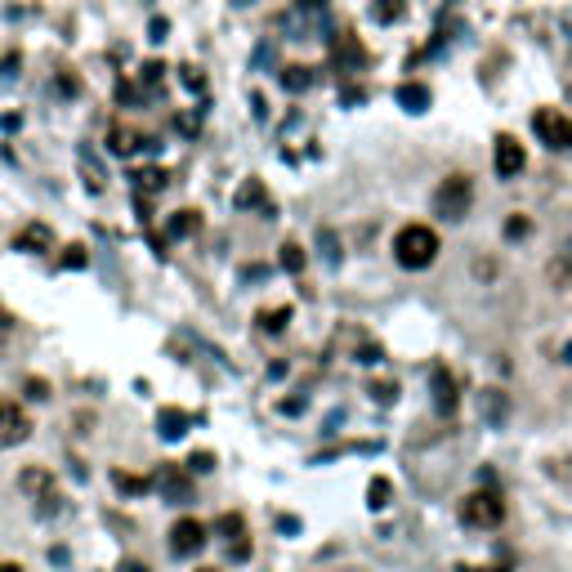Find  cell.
Returning a JSON list of instances; mask_svg holds the SVG:
<instances>
[{
	"instance_id": "1",
	"label": "cell",
	"mask_w": 572,
	"mask_h": 572,
	"mask_svg": "<svg viewBox=\"0 0 572 572\" xmlns=\"http://www.w3.org/2000/svg\"><path fill=\"white\" fill-rule=\"evenodd\" d=\"M394 260L403 264V269H429V264L438 260V233L429 224H407L403 233L394 237Z\"/></svg>"
},
{
	"instance_id": "2",
	"label": "cell",
	"mask_w": 572,
	"mask_h": 572,
	"mask_svg": "<svg viewBox=\"0 0 572 572\" xmlns=\"http://www.w3.org/2000/svg\"><path fill=\"white\" fill-rule=\"evenodd\" d=\"M474 202V184L470 175H447L443 184L434 188V215L447 219V224H456V219H465V211H470Z\"/></svg>"
},
{
	"instance_id": "3",
	"label": "cell",
	"mask_w": 572,
	"mask_h": 572,
	"mask_svg": "<svg viewBox=\"0 0 572 572\" xmlns=\"http://www.w3.org/2000/svg\"><path fill=\"white\" fill-rule=\"evenodd\" d=\"M461 519L470 523V528H501L505 497L501 492H470V497L461 501Z\"/></svg>"
},
{
	"instance_id": "4",
	"label": "cell",
	"mask_w": 572,
	"mask_h": 572,
	"mask_svg": "<svg viewBox=\"0 0 572 572\" xmlns=\"http://www.w3.org/2000/svg\"><path fill=\"white\" fill-rule=\"evenodd\" d=\"M532 130L546 148L555 152H572V117H564L559 108H537L532 112Z\"/></svg>"
},
{
	"instance_id": "5",
	"label": "cell",
	"mask_w": 572,
	"mask_h": 572,
	"mask_svg": "<svg viewBox=\"0 0 572 572\" xmlns=\"http://www.w3.org/2000/svg\"><path fill=\"white\" fill-rule=\"evenodd\" d=\"M27 434H32V421H27V412L14 403V398H0V447L27 443Z\"/></svg>"
},
{
	"instance_id": "6",
	"label": "cell",
	"mask_w": 572,
	"mask_h": 572,
	"mask_svg": "<svg viewBox=\"0 0 572 572\" xmlns=\"http://www.w3.org/2000/svg\"><path fill=\"white\" fill-rule=\"evenodd\" d=\"M206 546V523L202 519H179L170 528V555L175 559H193Z\"/></svg>"
},
{
	"instance_id": "7",
	"label": "cell",
	"mask_w": 572,
	"mask_h": 572,
	"mask_svg": "<svg viewBox=\"0 0 572 572\" xmlns=\"http://www.w3.org/2000/svg\"><path fill=\"white\" fill-rule=\"evenodd\" d=\"M18 483H23V492H32V497H36V510H41V514H54V510L63 505L59 488H54V474H45V470H27Z\"/></svg>"
},
{
	"instance_id": "8",
	"label": "cell",
	"mask_w": 572,
	"mask_h": 572,
	"mask_svg": "<svg viewBox=\"0 0 572 572\" xmlns=\"http://www.w3.org/2000/svg\"><path fill=\"white\" fill-rule=\"evenodd\" d=\"M492 166H497L501 179H514L523 166H528V152H523V143L514 135H501L497 148H492Z\"/></svg>"
},
{
	"instance_id": "9",
	"label": "cell",
	"mask_w": 572,
	"mask_h": 572,
	"mask_svg": "<svg viewBox=\"0 0 572 572\" xmlns=\"http://www.w3.org/2000/svg\"><path fill=\"white\" fill-rule=\"evenodd\" d=\"M152 488H161V497L166 501H193V483H188V474L179 470V465H170V461L157 470Z\"/></svg>"
},
{
	"instance_id": "10",
	"label": "cell",
	"mask_w": 572,
	"mask_h": 572,
	"mask_svg": "<svg viewBox=\"0 0 572 572\" xmlns=\"http://www.w3.org/2000/svg\"><path fill=\"white\" fill-rule=\"evenodd\" d=\"M215 532L228 541V555H233V559H251V541H246L242 514H224V519L215 523Z\"/></svg>"
},
{
	"instance_id": "11",
	"label": "cell",
	"mask_w": 572,
	"mask_h": 572,
	"mask_svg": "<svg viewBox=\"0 0 572 572\" xmlns=\"http://www.w3.org/2000/svg\"><path fill=\"white\" fill-rule=\"evenodd\" d=\"M188 425H193V416L179 412V407H161V412H157V434L161 438H184Z\"/></svg>"
},
{
	"instance_id": "12",
	"label": "cell",
	"mask_w": 572,
	"mask_h": 572,
	"mask_svg": "<svg viewBox=\"0 0 572 572\" xmlns=\"http://www.w3.org/2000/svg\"><path fill=\"white\" fill-rule=\"evenodd\" d=\"M54 246V233L45 224H27L23 233L14 237V251H50Z\"/></svg>"
},
{
	"instance_id": "13",
	"label": "cell",
	"mask_w": 572,
	"mask_h": 572,
	"mask_svg": "<svg viewBox=\"0 0 572 572\" xmlns=\"http://www.w3.org/2000/svg\"><path fill=\"white\" fill-rule=\"evenodd\" d=\"M434 403L438 412H456V380L447 376V367H434Z\"/></svg>"
},
{
	"instance_id": "14",
	"label": "cell",
	"mask_w": 572,
	"mask_h": 572,
	"mask_svg": "<svg viewBox=\"0 0 572 572\" xmlns=\"http://www.w3.org/2000/svg\"><path fill=\"white\" fill-rule=\"evenodd\" d=\"M139 148H143L139 130H126V126L112 130V152H117V157H130V152H139Z\"/></svg>"
},
{
	"instance_id": "15",
	"label": "cell",
	"mask_w": 572,
	"mask_h": 572,
	"mask_svg": "<svg viewBox=\"0 0 572 572\" xmlns=\"http://www.w3.org/2000/svg\"><path fill=\"white\" fill-rule=\"evenodd\" d=\"M398 103H403L407 112H425L429 108V90L425 85H398Z\"/></svg>"
},
{
	"instance_id": "16",
	"label": "cell",
	"mask_w": 572,
	"mask_h": 572,
	"mask_svg": "<svg viewBox=\"0 0 572 572\" xmlns=\"http://www.w3.org/2000/svg\"><path fill=\"white\" fill-rule=\"evenodd\" d=\"M407 14V5L403 0H376V5H371V18H376V23H398V18Z\"/></svg>"
},
{
	"instance_id": "17",
	"label": "cell",
	"mask_w": 572,
	"mask_h": 572,
	"mask_svg": "<svg viewBox=\"0 0 572 572\" xmlns=\"http://www.w3.org/2000/svg\"><path fill=\"white\" fill-rule=\"evenodd\" d=\"M112 483H117L121 492H130V497H143V492L152 488V479H139V474H126V470H112Z\"/></svg>"
},
{
	"instance_id": "18",
	"label": "cell",
	"mask_w": 572,
	"mask_h": 572,
	"mask_svg": "<svg viewBox=\"0 0 572 572\" xmlns=\"http://www.w3.org/2000/svg\"><path fill=\"white\" fill-rule=\"evenodd\" d=\"M282 85H286V90L300 94V90H309V85H313V72L300 68V63H291V68H282Z\"/></svg>"
},
{
	"instance_id": "19",
	"label": "cell",
	"mask_w": 572,
	"mask_h": 572,
	"mask_svg": "<svg viewBox=\"0 0 572 572\" xmlns=\"http://www.w3.org/2000/svg\"><path fill=\"white\" fill-rule=\"evenodd\" d=\"M286 322H291V309H260V331H269V336L286 331Z\"/></svg>"
},
{
	"instance_id": "20",
	"label": "cell",
	"mask_w": 572,
	"mask_h": 572,
	"mask_svg": "<svg viewBox=\"0 0 572 572\" xmlns=\"http://www.w3.org/2000/svg\"><path fill=\"white\" fill-rule=\"evenodd\" d=\"M202 228V219H197V211H179L175 219H170V237H188Z\"/></svg>"
},
{
	"instance_id": "21",
	"label": "cell",
	"mask_w": 572,
	"mask_h": 572,
	"mask_svg": "<svg viewBox=\"0 0 572 572\" xmlns=\"http://www.w3.org/2000/svg\"><path fill=\"white\" fill-rule=\"evenodd\" d=\"M367 505H371V510H385V505H389V479H371Z\"/></svg>"
},
{
	"instance_id": "22",
	"label": "cell",
	"mask_w": 572,
	"mask_h": 572,
	"mask_svg": "<svg viewBox=\"0 0 572 572\" xmlns=\"http://www.w3.org/2000/svg\"><path fill=\"white\" fill-rule=\"evenodd\" d=\"M237 206H242V211H246V206H264V211H269V202H264V188L251 179V184H246L242 193H237Z\"/></svg>"
},
{
	"instance_id": "23",
	"label": "cell",
	"mask_w": 572,
	"mask_h": 572,
	"mask_svg": "<svg viewBox=\"0 0 572 572\" xmlns=\"http://www.w3.org/2000/svg\"><path fill=\"white\" fill-rule=\"evenodd\" d=\"M278 260H282V269H286V273H300V269H304V251H300L295 242H286V246H282Z\"/></svg>"
},
{
	"instance_id": "24",
	"label": "cell",
	"mask_w": 572,
	"mask_h": 572,
	"mask_svg": "<svg viewBox=\"0 0 572 572\" xmlns=\"http://www.w3.org/2000/svg\"><path fill=\"white\" fill-rule=\"evenodd\" d=\"M139 179V188H148V193H157L161 184H166V175H161V170H143V175H135Z\"/></svg>"
},
{
	"instance_id": "25",
	"label": "cell",
	"mask_w": 572,
	"mask_h": 572,
	"mask_svg": "<svg viewBox=\"0 0 572 572\" xmlns=\"http://www.w3.org/2000/svg\"><path fill=\"white\" fill-rule=\"evenodd\" d=\"M188 470H197V474L215 470V456H211V452H193V461H188Z\"/></svg>"
},
{
	"instance_id": "26",
	"label": "cell",
	"mask_w": 572,
	"mask_h": 572,
	"mask_svg": "<svg viewBox=\"0 0 572 572\" xmlns=\"http://www.w3.org/2000/svg\"><path fill=\"white\" fill-rule=\"evenodd\" d=\"M371 394H376V403H394L398 385H385V380H380V385H371Z\"/></svg>"
},
{
	"instance_id": "27",
	"label": "cell",
	"mask_w": 572,
	"mask_h": 572,
	"mask_svg": "<svg viewBox=\"0 0 572 572\" xmlns=\"http://www.w3.org/2000/svg\"><path fill=\"white\" fill-rule=\"evenodd\" d=\"M63 264H68V269H81V264H85V251H81V246H68V255H63Z\"/></svg>"
},
{
	"instance_id": "28",
	"label": "cell",
	"mask_w": 572,
	"mask_h": 572,
	"mask_svg": "<svg viewBox=\"0 0 572 572\" xmlns=\"http://www.w3.org/2000/svg\"><path fill=\"white\" fill-rule=\"evenodd\" d=\"M27 398H50V389H45V380H27Z\"/></svg>"
},
{
	"instance_id": "29",
	"label": "cell",
	"mask_w": 572,
	"mask_h": 572,
	"mask_svg": "<svg viewBox=\"0 0 572 572\" xmlns=\"http://www.w3.org/2000/svg\"><path fill=\"white\" fill-rule=\"evenodd\" d=\"M528 233V219H510V237H523Z\"/></svg>"
},
{
	"instance_id": "30",
	"label": "cell",
	"mask_w": 572,
	"mask_h": 572,
	"mask_svg": "<svg viewBox=\"0 0 572 572\" xmlns=\"http://www.w3.org/2000/svg\"><path fill=\"white\" fill-rule=\"evenodd\" d=\"M121 572H148V564H139V559H126V564H121Z\"/></svg>"
},
{
	"instance_id": "31",
	"label": "cell",
	"mask_w": 572,
	"mask_h": 572,
	"mask_svg": "<svg viewBox=\"0 0 572 572\" xmlns=\"http://www.w3.org/2000/svg\"><path fill=\"white\" fill-rule=\"evenodd\" d=\"M0 572H23V568H18V564H0Z\"/></svg>"
},
{
	"instance_id": "32",
	"label": "cell",
	"mask_w": 572,
	"mask_h": 572,
	"mask_svg": "<svg viewBox=\"0 0 572 572\" xmlns=\"http://www.w3.org/2000/svg\"><path fill=\"white\" fill-rule=\"evenodd\" d=\"M197 572H224V568H197Z\"/></svg>"
}]
</instances>
